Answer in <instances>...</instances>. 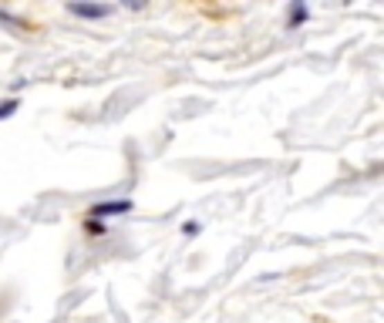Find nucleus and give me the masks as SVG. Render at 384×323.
Masks as SVG:
<instances>
[{
	"instance_id": "f257e3e1",
	"label": "nucleus",
	"mask_w": 384,
	"mask_h": 323,
	"mask_svg": "<svg viewBox=\"0 0 384 323\" xmlns=\"http://www.w3.org/2000/svg\"><path fill=\"white\" fill-rule=\"evenodd\" d=\"M135 209V202L131 199H108V202H98V205H91L88 209V219H111V216H125Z\"/></svg>"
},
{
	"instance_id": "f03ea898",
	"label": "nucleus",
	"mask_w": 384,
	"mask_h": 323,
	"mask_svg": "<svg viewBox=\"0 0 384 323\" xmlns=\"http://www.w3.org/2000/svg\"><path fill=\"white\" fill-rule=\"evenodd\" d=\"M68 10H71L75 17H84V21H102L115 7H111V3H68Z\"/></svg>"
},
{
	"instance_id": "7ed1b4c3",
	"label": "nucleus",
	"mask_w": 384,
	"mask_h": 323,
	"mask_svg": "<svg viewBox=\"0 0 384 323\" xmlns=\"http://www.w3.org/2000/svg\"><path fill=\"white\" fill-rule=\"evenodd\" d=\"M307 17H310V7L297 0V3H290V14H286V27H300L304 21H307Z\"/></svg>"
},
{
	"instance_id": "20e7f679",
	"label": "nucleus",
	"mask_w": 384,
	"mask_h": 323,
	"mask_svg": "<svg viewBox=\"0 0 384 323\" xmlns=\"http://www.w3.org/2000/svg\"><path fill=\"white\" fill-rule=\"evenodd\" d=\"M0 24L14 27V30H27V21H24V17H17V14H7V10H0Z\"/></svg>"
},
{
	"instance_id": "39448f33",
	"label": "nucleus",
	"mask_w": 384,
	"mask_h": 323,
	"mask_svg": "<svg viewBox=\"0 0 384 323\" xmlns=\"http://www.w3.org/2000/svg\"><path fill=\"white\" fill-rule=\"evenodd\" d=\"M17 108H21V101H17V98H10V101H0V118H10V115H14Z\"/></svg>"
},
{
	"instance_id": "423d86ee",
	"label": "nucleus",
	"mask_w": 384,
	"mask_h": 323,
	"mask_svg": "<svg viewBox=\"0 0 384 323\" xmlns=\"http://www.w3.org/2000/svg\"><path fill=\"white\" fill-rule=\"evenodd\" d=\"M84 229H88L91 236H102V232H104V223H98V219H84Z\"/></svg>"
},
{
	"instance_id": "0eeeda50",
	"label": "nucleus",
	"mask_w": 384,
	"mask_h": 323,
	"mask_svg": "<svg viewBox=\"0 0 384 323\" xmlns=\"http://www.w3.org/2000/svg\"><path fill=\"white\" fill-rule=\"evenodd\" d=\"M182 232H185V236H196V232H199V223H182Z\"/></svg>"
}]
</instances>
